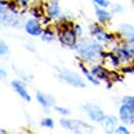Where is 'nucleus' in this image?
<instances>
[{"mask_svg": "<svg viewBox=\"0 0 134 134\" xmlns=\"http://www.w3.org/2000/svg\"><path fill=\"white\" fill-rule=\"evenodd\" d=\"M100 124L103 126V128L105 129L106 132L113 133V132H115V130H113V129L117 128L118 119L115 116H105V118L103 119V121Z\"/></svg>", "mask_w": 134, "mask_h": 134, "instance_id": "10", "label": "nucleus"}, {"mask_svg": "<svg viewBox=\"0 0 134 134\" xmlns=\"http://www.w3.org/2000/svg\"><path fill=\"white\" fill-rule=\"evenodd\" d=\"M115 133L119 134H130V131L125 127V126H118L115 130Z\"/></svg>", "mask_w": 134, "mask_h": 134, "instance_id": "20", "label": "nucleus"}, {"mask_svg": "<svg viewBox=\"0 0 134 134\" xmlns=\"http://www.w3.org/2000/svg\"><path fill=\"white\" fill-rule=\"evenodd\" d=\"M120 32L122 36L131 44H134V27L129 24H123L120 26Z\"/></svg>", "mask_w": 134, "mask_h": 134, "instance_id": "8", "label": "nucleus"}, {"mask_svg": "<svg viewBox=\"0 0 134 134\" xmlns=\"http://www.w3.org/2000/svg\"><path fill=\"white\" fill-rule=\"evenodd\" d=\"M93 2L102 8H106L109 6V2L107 0H93Z\"/></svg>", "mask_w": 134, "mask_h": 134, "instance_id": "19", "label": "nucleus"}, {"mask_svg": "<svg viewBox=\"0 0 134 134\" xmlns=\"http://www.w3.org/2000/svg\"><path fill=\"white\" fill-rule=\"evenodd\" d=\"M95 15H96V17H97V20L100 22V23H105V22H107L108 20H110V18H111V15L108 13V12H106V10H104L102 7L100 6H95Z\"/></svg>", "mask_w": 134, "mask_h": 134, "instance_id": "12", "label": "nucleus"}, {"mask_svg": "<svg viewBox=\"0 0 134 134\" xmlns=\"http://www.w3.org/2000/svg\"><path fill=\"white\" fill-rule=\"evenodd\" d=\"M48 13H49V15H50L51 17L53 18L58 17L60 15L61 9H60V6H59V4H58L57 1H52L50 4H49V6H48Z\"/></svg>", "mask_w": 134, "mask_h": 134, "instance_id": "13", "label": "nucleus"}, {"mask_svg": "<svg viewBox=\"0 0 134 134\" xmlns=\"http://www.w3.org/2000/svg\"><path fill=\"white\" fill-rule=\"evenodd\" d=\"M8 53H9V49H8L7 44L4 43L3 41H1V43H0V54H1V56L4 57V56L8 55Z\"/></svg>", "mask_w": 134, "mask_h": 134, "instance_id": "18", "label": "nucleus"}, {"mask_svg": "<svg viewBox=\"0 0 134 134\" xmlns=\"http://www.w3.org/2000/svg\"><path fill=\"white\" fill-rule=\"evenodd\" d=\"M120 119L125 124H134V96H125L119 108Z\"/></svg>", "mask_w": 134, "mask_h": 134, "instance_id": "2", "label": "nucleus"}, {"mask_svg": "<svg viewBox=\"0 0 134 134\" xmlns=\"http://www.w3.org/2000/svg\"><path fill=\"white\" fill-rule=\"evenodd\" d=\"M59 77L67 84L71 85L75 88H86L85 81L74 71H71L67 68H58Z\"/></svg>", "mask_w": 134, "mask_h": 134, "instance_id": "3", "label": "nucleus"}, {"mask_svg": "<svg viewBox=\"0 0 134 134\" xmlns=\"http://www.w3.org/2000/svg\"><path fill=\"white\" fill-rule=\"evenodd\" d=\"M93 75H95L98 80H104V79H107L106 77V72L105 70L102 68L101 66H94L92 68V71Z\"/></svg>", "mask_w": 134, "mask_h": 134, "instance_id": "15", "label": "nucleus"}, {"mask_svg": "<svg viewBox=\"0 0 134 134\" xmlns=\"http://www.w3.org/2000/svg\"><path fill=\"white\" fill-rule=\"evenodd\" d=\"M18 1H19L20 3H22V4H26V3H27L29 0H18Z\"/></svg>", "mask_w": 134, "mask_h": 134, "instance_id": "24", "label": "nucleus"}, {"mask_svg": "<svg viewBox=\"0 0 134 134\" xmlns=\"http://www.w3.org/2000/svg\"><path fill=\"white\" fill-rule=\"evenodd\" d=\"M75 32H76V34L77 35H82V33H83V31H82V27L81 26H79V25H76L75 26Z\"/></svg>", "mask_w": 134, "mask_h": 134, "instance_id": "23", "label": "nucleus"}, {"mask_svg": "<svg viewBox=\"0 0 134 134\" xmlns=\"http://www.w3.org/2000/svg\"><path fill=\"white\" fill-rule=\"evenodd\" d=\"M41 126L44 127V128H50V129H53L55 124H54V121L51 119V118H44L42 119L41 121Z\"/></svg>", "mask_w": 134, "mask_h": 134, "instance_id": "16", "label": "nucleus"}, {"mask_svg": "<svg viewBox=\"0 0 134 134\" xmlns=\"http://www.w3.org/2000/svg\"><path fill=\"white\" fill-rule=\"evenodd\" d=\"M0 74H1V79H2V80H5V79L7 77V73H6V71H5L3 68L0 69Z\"/></svg>", "mask_w": 134, "mask_h": 134, "instance_id": "22", "label": "nucleus"}, {"mask_svg": "<svg viewBox=\"0 0 134 134\" xmlns=\"http://www.w3.org/2000/svg\"><path fill=\"white\" fill-rule=\"evenodd\" d=\"M74 49L87 62H95L102 56V46L92 39H81L76 42Z\"/></svg>", "mask_w": 134, "mask_h": 134, "instance_id": "1", "label": "nucleus"}, {"mask_svg": "<svg viewBox=\"0 0 134 134\" xmlns=\"http://www.w3.org/2000/svg\"><path fill=\"white\" fill-rule=\"evenodd\" d=\"M60 125L65 128L66 130L75 132V133H83L88 131H93V127L84 121L80 120H68V119H61Z\"/></svg>", "mask_w": 134, "mask_h": 134, "instance_id": "4", "label": "nucleus"}, {"mask_svg": "<svg viewBox=\"0 0 134 134\" xmlns=\"http://www.w3.org/2000/svg\"><path fill=\"white\" fill-rule=\"evenodd\" d=\"M10 85H12L13 89L17 92L18 94H19V96H20L22 99H24V100L27 101V102H30V101H31L30 94L28 93L26 86H25V84H24L22 81H20V80H14Z\"/></svg>", "mask_w": 134, "mask_h": 134, "instance_id": "6", "label": "nucleus"}, {"mask_svg": "<svg viewBox=\"0 0 134 134\" xmlns=\"http://www.w3.org/2000/svg\"><path fill=\"white\" fill-rule=\"evenodd\" d=\"M41 37H42V40H44V41H52L54 38V35L53 33H51L50 31H46L41 34Z\"/></svg>", "mask_w": 134, "mask_h": 134, "instance_id": "21", "label": "nucleus"}, {"mask_svg": "<svg viewBox=\"0 0 134 134\" xmlns=\"http://www.w3.org/2000/svg\"><path fill=\"white\" fill-rule=\"evenodd\" d=\"M25 31L31 36H40L42 34V29L36 20H28L25 24Z\"/></svg>", "mask_w": 134, "mask_h": 134, "instance_id": "7", "label": "nucleus"}, {"mask_svg": "<svg viewBox=\"0 0 134 134\" xmlns=\"http://www.w3.org/2000/svg\"><path fill=\"white\" fill-rule=\"evenodd\" d=\"M80 67H81V69L83 70L84 74L86 75V77L88 79V81H89L90 83H92V84L95 85V86H98V85L100 84V82L98 81V79H97L95 75H93V73H92V72H89V70H88V69H87L83 64H80Z\"/></svg>", "mask_w": 134, "mask_h": 134, "instance_id": "14", "label": "nucleus"}, {"mask_svg": "<svg viewBox=\"0 0 134 134\" xmlns=\"http://www.w3.org/2000/svg\"><path fill=\"white\" fill-rule=\"evenodd\" d=\"M55 109H56V111H57L58 114H60V115H62V116H69V115H70V110H69L68 108H66V107L56 106Z\"/></svg>", "mask_w": 134, "mask_h": 134, "instance_id": "17", "label": "nucleus"}, {"mask_svg": "<svg viewBox=\"0 0 134 134\" xmlns=\"http://www.w3.org/2000/svg\"><path fill=\"white\" fill-rule=\"evenodd\" d=\"M36 100L38 101V103L44 107V108H50L51 106H53L54 104V100L51 96H48L41 92H37L36 93Z\"/></svg>", "mask_w": 134, "mask_h": 134, "instance_id": "11", "label": "nucleus"}, {"mask_svg": "<svg viewBox=\"0 0 134 134\" xmlns=\"http://www.w3.org/2000/svg\"><path fill=\"white\" fill-rule=\"evenodd\" d=\"M83 109L86 111L87 116L90 118V120H92L93 122H97L101 123L103 121V119L105 118V114L103 111V109L100 106L93 104V103H86L83 106Z\"/></svg>", "mask_w": 134, "mask_h": 134, "instance_id": "5", "label": "nucleus"}, {"mask_svg": "<svg viewBox=\"0 0 134 134\" xmlns=\"http://www.w3.org/2000/svg\"><path fill=\"white\" fill-rule=\"evenodd\" d=\"M61 42L67 47H73L76 44V32L75 30H67L61 36Z\"/></svg>", "mask_w": 134, "mask_h": 134, "instance_id": "9", "label": "nucleus"}]
</instances>
